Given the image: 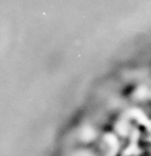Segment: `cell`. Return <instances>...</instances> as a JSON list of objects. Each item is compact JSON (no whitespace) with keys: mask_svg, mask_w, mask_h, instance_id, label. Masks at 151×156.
Instances as JSON below:
<instances>
[{"mask_svg":"<svg viewBox=\"0 0 151 156\" xmlns=\"http://www.w3.org/2000/svg\"><path fill=\"white\" fill-rule=\"evenodd\" d=\"M105 139H106V141H107V143L109 144V147H111L113 148H116V147L117 146V140H116V138L115 137L114 135H112V134H108Z\"/></svg>","mask_w":151,"mask_h":156,"instance_id":"2","label":"cell"},{"mask_svg":"<svg viewBox=\"0 0 151 156\" xmlns=\"http://www.w3.org/2000/svg\"><path fill=\"white\" fill-rule=\"evenodd\" d=\"M95 135H96V133H95L93 128H91L89 126L84 127L81 132V138L82 140H85V141H89V140H93L95 138Z\"/></svg>","mask_w":151,"mask_h":156,"instance_id":"1","label":"cell"},{"mask_svg":"<svg viewBox=\"0 0 151 156\" xmlns=\"http://www.w3.org/2000/svg\"><path fill=\"white\" fill-rule=\"evenodd\" d=\"M80 156H92L90 154H89V153H82L81 154H80Z\"/></svg>","mask_w":151,"mask_h":156,"instance_id":"3","label":"cell"}]
</instances>
